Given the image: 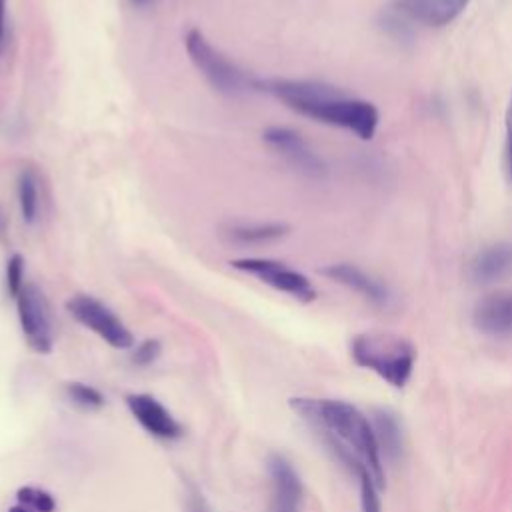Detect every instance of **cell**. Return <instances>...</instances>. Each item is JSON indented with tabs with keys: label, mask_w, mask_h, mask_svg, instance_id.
Instances as JSON below:
<instances>
[{
	"label": "cell",
	"mask_w": 512,
	"mask_h": 512,
	"mask_svg": "<svg viewBox=\"0 0 512 512\" xmlns=\"http://www.w3.org/2000/svg\"><path fill=\"white\" fill-rule=\"evenodd\" d=\"M254 90L266 92L300 116L338 126L370 140L378 128V110L372 102L344 94L342 90L314 80L256 78Z\"/></svg>",
	"instance_id": "6da1fadb"
},
{
	"label": "cell",
	"mask_w": 512,
	"mask_h": 512,
	"mask_svg": "<svg viewBox=\"0 0 512 512\" xmlns=\"http://www.w3.org/2000/svg\"><path fill=\"white\" fill-rule=\"evenodd\" d=\"M290 406L328 436V444L348 468L364 462L376 484H386L374 428L356 406L330 398H292Z\"/></svg>",
	"instance_id": "7a4b0ae2"
},
{
	"label": "cell",
	"mask_w": 512,
	"mask_h": 512,
	"mask_svg": "<svg viewBox=\"0 0 512 512\" xmlns=\"http://www.w3.org/2000/svg\"><path fill=\"white\" fill-rule=\"evenodd\" d=\"M350 354L358 366L372 370L394 388L408 384L416 360V350L406 338L382 332L358 334L350 342Z\"/></svg>",
	"instance_id": "3957f363"
},
{
	"label": "cell",
	"mask_w": 512,
	"mask_h": 512,
	"mask_svg": "<svg viewBox=\"0 0 512 512\" xmlns=\"http://www.w3.org/2000/svg\"><path fill=\"white\" fill-rule=\"evenodd\" d=\"M184 48L196 70L220 94L236 98L254 92V76H248L218 48H214L202 30L190 28L184 36Z\"/></svg>",
	"instance_id": "277c9868"
},
{
	"label": "cell",
	"mask_w": 512,
	"mask_h": 512,
	"mask_svg": "<svg viewBox=\"0 0 512 512\" xmlns=\"http://www.w3.org/2000/svg\"><path fill=\"white\" fill-rule=\"evenodd\" d=\"M68 314L84 328L98 334L106 344L116 350H128L134 344L132 332L126 324L98 298L90 294H76L66 300Z\"/></svg>",
	"instance_id": "5b68a950"
},
{
	"label": "cell",
	"mask_w": 512,
	"mask_h": 512,
	"mask_svg": "<svg viewBox=\"0 0 512 512\" xmlns=\"http://www.w3.org/2000/svg\"><path fill=\"white\" fill-rule=\"evenodd\" d=\"M14 300L26 344L36 354H50L54 346V330L44 292L36 284L26 282Z\"/></svg>",
	"instance_id": "8992f818"
},
{
	"label": "cell",
	"mask_w": 512,
	"mask_h": 512,
	"mask_svg": "<svg viewBox=\"0 0 512 512\" xmlns=\"http://www.w3.org/2000/svg\"><path fill=\"white\" fill-rule=\"evenodd\" d=\"M230 266L258 278L260 282L268 284L270 288L284 292L298 302H312L316 300V288L312 282L298 270L286 266L284 262L270 260V258H236L230 260Z\"/></svg>",
	"instance_id": "52a82bcc"
},
{
	"label": "cell",
	"mask_w": 512,
	"mask_h": 512,
	"mask_svg": "<svg viewBox=\"0 0 512 512\" xmlns=\"http://www.w3.org/2000/svg\"><path fill=\"white\" fill-rule=\"evenodd\" d=\"M262 138L272 150H276L280 156H284L296 168H300L308 174H314V176L324 172V162L308 146V142L300 136V132H296L288 126H268L262 132Z\"/></svg>",
	"instance_id": "ba28073f"
},
{
	"label": "cell",
	"mask_w": 512,
	"mask_h": 512,
	"mask_svg": "<svg viewBox=\"0 0 512 512\" xmlns=\"http://www.w3.org/2000/svg\"><path fill=\"white\" fill-rule=\"evenodd\" d=\"M126 406L136 422L152 436L162 440H174L182 436L180 422L170 414V410L150 394H130Z\"/></svg>",
	"instance_id": "9c48e42d"
},
{
	"label": "cell",
	"mask_w": 512,
	"mask_h": 512,
	"mask_svg": "<svg viewBox=\"0 0 512 512\" xmlns=\"http://www.w3.org/2000/svg\"><path fill=\"white\" fill-rule=\"evenodd\" d=\"M470 0H392V10L422 26L440 28L456 20Z\"/></svg>",
	"instance_id": "30bf717a"
},
{
	"label": "cell",
	"mask_w": 512,
	"mask_h": 512,
	"mask_svg": "<svg viewBox=\"0 0 512 512\" xmlns=\"http://www.w3.org/2000/svg\"><path fill=\"white\" fill-rule=\"evenodd\" d=\"M472 322L478 332L492 338L512 336V292H492L484 296L472 312Z\"/></svg>",
	"instance_id": "8fae6325"
},
{
	"label": "cell",
	"mask_w": 512,
	"mask_h": 512,
	"mask_svg": "<svg viewBox=\"0 0 512 512\" xmlns=\"http://www.w3.org/2000/svg\"><path fill=\"white\" fill-rule=\"evenodd\" d=\"M470 278L476 284H492L512 274V242H496L482 248L470 260Z\"/></svg>",
	"instance_id": "7c38bea8"
},
{
	"label": "cell",
	"mask_w": 512,
	"mask_h": 512,
	"mask_svg": "<svg viewBox=\"0 0 512 512\" xmlns=\"http://www.w3.org/2000/svg\"><path fill=\"white\" fill-rule=\"evenodd\" d=\"M320 272L324 276H328L330 280H334V282H338V284L358 292L362 298L370 300L376 306H384L390 300V294H388L384 284H380L378 280H374L364 270H360V268H356L352 264L338 262V264H330V266L322 268Z\"/></svg>",
	"instance_id": "4fadbf2b"
},
{
	"label": "cell",
	"mask_w": 512,
	"mask_h": 512,
	"mask_svg": "<svg viewBox=\"0 0 512 512\" xmlns=\"http://www.w3.org/2000/svg\"><path fill=\"white\" fill-rule=\"evenodd\" d=\"M268 472L274 486V498H276V510L278 512H296L300 500H302V482L292 464L274 454L268 460Z\"/></svg>",
	"instance_id": "5bb4252c"
},
{
	"label": "cell",
	"mask_w": 512,
	"mask_h": 512,
	"mask_svg": "<svg viewBox=\"0 0 512 512\" xmlns=\"http://www.w3.org/2000/svg\"><path fill=\"white\" fill-rule=\"evenodd\" d=\"M290 232V228L282 222H236L226 228V236L244 246H256V244H268L274 240L284 238Z\"/></svg>",
	"instance_id": "9a60e30c"
},
{
	"label": "cell",
	"mask_w": 512,
	"mask_h": 512,
	"mask_svg": "<svg viewBox=\"0 0 512 512\" xmlns=\"http://www.w3.org/2000/svg\"><path fill=\"white\" fill-rule=\"evenodd\" d=\"M372 428H374L380 452H384V456L390 460L398 458L402 452V432H400V424L394 418V414H390L386 410H378L374 414Z\"/></svg>",
	"instance_id": "2e32d148"
},
{
	"label": "cell",
	"mask_w": 512,
	"mask_h": 512,
	"mask_svg": "<svg viewBox=\"0 0 512 512\" xmlns=\"http://www.w3.org/2000/svg\"><path fill=\"white\" fill-rule=\"evenodd\" d=\"M16 196L20 216L26 224H34L38 218V176L32 168H22L16 180Z\"/></svg>",
	"instance_id": "e0dca14e"
},
{
	"label": "cell",
	"mask_w": 512,
	"mask_h": 512,
	"mask_svg": "<svg viewBox=\"0 0 512 512\" xmlns=\"http://www.w3.org/2000/svg\"><path fill=\"white\" fill-rule=\"evenodd\" d=\"M66 394L68 398L84 408V410H98L104 406V396L98 388L90 386V384H84V382H68L66 384Z\"/></svg>",
	"instance_id": "ac0fdd59"
},
{
	"label": "cell",
	"mask_w": 512,
	"mask_h": 512,
	"mask_svg": "<svg viewBox=\"0 0 512 512\" xmlns=\"http://www.w3.org/2000/svg\"><path fill=\"white\" fill-rule=\"evenodd\" d=\"M358 476V484H360V508L362 512H382L380 510V498H378V484L374 480V476L370 474V470L360 468L356 472Z\"/></svg>",
	"instance_id": "d6986e66"
},
{
	"label": "cell",
	"mask_w": 512,
	"mask_h": 512,
	"mask_svg": "<svg viewBox=\"0 0 512 512\" xmlns=\"http://www.w3.org/2000/svg\"><path fill=\"white\" fill-rule=\"evenodd\" d=\"M16 502H22L36 512H54L56 510V500L50 492L36 488V486H24L16 492Z\"/></svg>",
	"instance_id": "ffe728a7"
},
{
	"label": "cell",
	"mask_w": 512,
	"mask_h": 512,
	"mask_svg": "<svg viewBox=\"0 0 512 512\" xmlns=\"http://www.w3.org/2000/svg\"><path fill=\"white\" fill-rule=\"evenodd\" d=\"M24 284V258L20 254H12L6 262V290L16 298Z\"/></svg>",
	"instance_id": "44dd1931"
},
{
	"label": "cell",
	"mask_w": 512,
	"mask_h": 512,
	"mask_svg": "<svg viewBox=\"0 0 512 512\" xmlns=\"http://www.w3.org/2000/svg\"><path fill=\"white\" fill-rule=\"evenodd\" d=\"M160 352H162L160 340H156V338L142 340V342L134 348V352H132V362L138 364V366H150L152 362L158 360Z\"/></svg>",
	"instance_id": "7402d4cb"
},
{
	"label": "cell",
	"mask_w": 512,
	"mask_h": 512,
	"mask_svg": "<svg viewBox=\"0 0 512 512\" xmlns=\"http://www.w3.org/2000/svg\"><path fill=\"white\" fill-rule=\"evenodd\" d=\"M504 130H506V138H504V174L508 184L512 186V94L508 98V106H506V114H504Z\"/></svg>",
	"instance_id": "603a6c76"
},
{
	"label": "cell",
	"mask_w": 512,
	"mask_h": 512,
	"mask_svg": "<svg viewBox=\"0 0 512 512\" xmlns=\"http://www.w3.org/2000/svg\"><path fill=\"white\" fill-rule=\"evenodd\" d=\"M8 512H36V510L30 508V506H26V504H22V502H16L14 506L8 508Z\"/></svg>",
	"instance_id": "cb8c5ba5"
},
{
	"label": "cell",
	"mask_w": 512,
	"mask_h": 512,
	"mask_svg": "<svg viewBox=\"0 0 512 512\" xmlns=\"http://www.w3.org/2000/svg\"><path fill=\"white\" fill-rule=\"evenodd\" d=\"M4 16H6V0H0V38L4 32Z\"/></svg>",
	"instance_id": "d4e9b609"
},
{
	"label": "cell",
	"mask_w": 512,
	"mask_h": 512,
	"mask_svg": "<svg viewBox=\"0 0 512 512\" xmlns=\"http://www.w3.org/2000/svg\"><path fill=\"white\" fill-rule=\"evenodd\" d=\"M134 2H144V0H134Z\"/></svg>",
	"instance_id": "484cf974"
}]
</instances>
